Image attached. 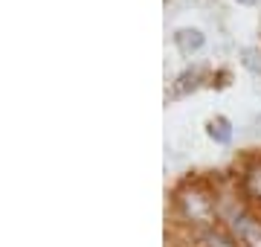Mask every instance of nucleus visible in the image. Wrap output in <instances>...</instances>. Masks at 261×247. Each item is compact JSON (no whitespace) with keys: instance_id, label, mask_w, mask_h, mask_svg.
Masks as SVG:
<instances>
[{"instance_id":"2","label":"nucleus","mask_w":261,"mask_h":247,"mask_svg":"<svg viewBox=\"0 0 261 247\" xmlns=\"http://www.w3.org/2000/svg\"><path fill=\"white\" fill-rule=\"evenodd\" d=\"M174 41H177L180 53H186V56H192L195 50L203 47V32L200 29H180L177 35H174Z\"/></svg>"},{"instance_id":"1","label":"nucleus","mask_w":261,"mask_h":247,"mask_svg":"<svg viewBox=\"0 0 261 247\" xmlns=\"http://www.w3.org/2000/svg\"><path fill=\"white\" fill-rule=\"evenodd\" d=\"M180 207L192 221H209L212 218V201L200 189H186L180 195Z\"/></svg>"},{"instance_id":"5","label":"nucleus","mask_w":261,"mask_h":247,"mask_svg":"<svg viewBox=\"0 0 261 247\" xmlns=\"http://www.w3.org/2000/svg\"><path fill=\"white\" fill-rule=\"evenodd\" d=\"M209 134H212L218 143H229V137H232V131H229V122H226V119H215V122L209 125Z\"/></svg>"},{"instance_id":"6","label":"nucleus","mask_w":261,"mask_h":247,"mask_svg":"<svg viewBox=\"0 0 261 247\" xmlns=\"http://www.w3.org/2000/svg\"><path fill=\"white\" fill-rule=\"evenodd\" d=\"M195 82H197V73H183V76L177 79V85H174V93L183 96L189 87H195Z\"/></svg>"},{"instance_id":"4","label":"nucleus","mask_w":261,"mask_h":247,"mask_svg":"<svg viewBox=\"0 0 261 247\" xmlns=\"http://www.w3.org/2000/svg\"><path fill=\"white\" fill-rule=\"evenodd\" d=\"M203 244L206 247H238L235 244V238L226 236V233H221V230H209V233H203Z\"/></svg>"},{"instance_id":"7","label":"nucleus","mask_w":261,"mask_h":247,"mask_svg":"<svg viewBox=\"0 0 261 247\" xmlns=\"http://www.w3.org/2000/svg\"><path fill=\"white\" fill-rule=\"evenodd\" d=\"M241 3H252V0H241Z\"/></svg>"},{"instance_id":"3","label":"nucleus","mask_w":261,"mask_h":247,"mask_svg":"<svg viewBox=\"0 0 261 247\" xmlns=\"http://www.w3.org/2000/svg\"><path fill=\"white\" fill-rule=\"evenodd\" d=\"M244 189H247V195L261 201V163H252L250 169H247V175H244Z\"/></svg>"}]
</instances>
